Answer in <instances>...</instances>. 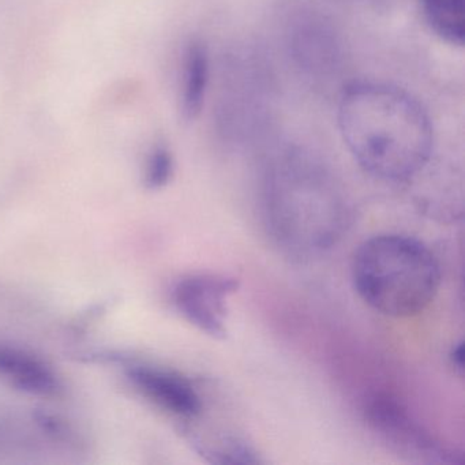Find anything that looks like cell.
I'll return each instance as SVG.
<instances>
[{
  "mask_svg": "<svg viewBox=\"0 0 465 465\" xmlns=\"http://www.w3.org/2000/svg\"><path fill=\"white\" fill-rule=\"evenodd\" d=\"M337 124L359 167L381 181H412L431 159V119L399 86L378 81L351 84L340 96Z\"/></svg>",
  "mask_w": 465,
  "mask_h": 465,
  "instance_id": "cell-1",
  "label": "cell"
},
{
  "mask_svg": "<svg viewBox=\"0 0 465 465\" xmlns=\"http://www.w3.org/2000/svg\"><path fill=\"white\" fill-rule=\"evenodd\" d=\"M266 227L288 254L312 258L339 243L352 209L333 173L301 149L274 154L263 171Z\"/></svg>",
  "mask_w": 465,
  "mask_h": 465,
  "instance_id": "cell-2",
  "label": "cell"
},
{
  "mask_svg": "<svg viewBox=\"0 0 465 465\" xmlns=\"http://www.w3.org/2000/svg\"><path fill=\"white\" fill-rule=\"evenodd\" d=\"M353 287L361 301L381 314H420L437 295L440 268L431 250L418 239L383 233L364 241L352 258Z\"/></svg>",
  "mask_w": 465,
  "mask_h": 465,
  "instance_id": "cell-3",
  "label": "cell"
},
{
  "mask_svg": "<svg viewBox=\"0 0 465 465\" xmlns=\"http://www.w3.org/2000/svg\"><path fill=\"white\" fill-rule=\"evenodd\" d=\"M364 419L378 440L402 459L419 464H462L461 453L440 442L410 411L388 394L371 397Z\"/></svg>",
  "mask_w": 465,
  "mask_h": 465,
  "instance_id": "cell-4",
  "label": "cell"
},
{
  "mask_svg": "<svg viewBox=\"0 0 465 465\" xmlns=\"http://www.w3.org/2000/svg\"><path fill=\"white\" fill-rule=\"evenodd\" d=\"M239 288L235 277L213 273L189 274L176 282L173 302L195 328L213 339L227 336V299Z\"/></svg>",
  "mask_w": 465,
  "mask_h": 465,
  "instance_id": "cell-5",
  "label": "cell"
},
{
  "mask_svg": "<svg viewBox=\"0 0 465 465\" xmlns=\"http://www.w3.org/2000/svg\"><path fill=\"white\" fill-rule=\"evenodd\" d=\"M127 378L148 401L170 415L192 420L203 412L200 391L189 378L175 370L137 363L127 369Z\"/></svg>",
  "mask_w": 465,
  "mask_h": 465,
  "instance_id": "cell-6",
  "label": "cell"
},
{
  "mask_svg": "<svg viewBox=\"0 0 465 465\" xmlns=\"http://www.w3.org/2000/svg\"><path fill=\"white\" fill-rule=\"evenodd\" d=\"M288 24L291 51L302 66L323 73L336 66L340 56L339 37L325 17L315 10L296 9Z\"/></svg>",
  "mask_w": 465,
  "mask_h": 465,
  "instance_id": "cell-7",
  "label": "cell"
},
{
  "mask_svg": "<svg viewBox=\"0 0 465 465\" xmlns=\"http://www.w3.org/2000/svg\"><path fill=\"white\" fill-rule=\"evenodd\" d=\"M0 378L35 396H55L62 389L61 380L47 361L12 345L0 344Z\"/></svg>",
  "mask_w": 465,
  "mask_h": 465,
  "instance_id": "cell-8",
  "label": "cell"
},
{
  "mask_svg": "<svg viewBox=\"0 0 465 465\" xmlns=\"http://www.w3.org/2000/svg\"><path fill=\"white\" fill-rule=\"evenodd\" d=\"M211 81V56L208 47L201 40H192L184 48L182 58L181 102L182 115L186 121H194L205 105Z\"/></svg>",
  "mask_w": 465,
  "mask_h": 465,
  "instance_id": "cell-9",
  "label": "cell"
},
{
  "mask_svg": "<svg viewBox=\"0 0 465 465\" xmlns=\"http://www.w3.org/2000/svg\"><path fill=\"white\" fill-rule=\"evenodd\" d=\"M421 13L443 42L461 47L465 40V0H420Z\"/></svg>",
  "mask_w": 465,
  "mask_h": 465,
  "instance_id": "cell-10",
  "label": "cell"
},
{
  "mask_svg": "<svg viewBox=\"0 0 465 465\" xmlns=\"http://www.w3.org/2000/svg\"><path fill=\"white\" fill-rule=\"evenodd\" d=\"M198 450L211 462L216 464H261L263 460L252 445L233 435L209 437L198 440Z\"/></svg>",
  "mask_w": 465,
  "mask_h": 465,
  "instance_id": "cell-11",
  "label": "cell"
},
{
  "mask_svg": "<svg viewBox=\"0 0 465 465\" xmlns=\"http://www.w3.org/2000/svg\"><path fill=\"white\" fill-rule=\"evenodd\" d=\"M173 170H175V162L168 146L163 143L154 146L146 159L145 173H143L146 187L159 190L167 186L173 179Z\"/></svg>",
  "mask_w": 465,
  "mask_h": 465,
  "instance_id": "cell-12",
  "label": "cell"
},
{
  "mask_svg": "<svg viewBox=\"0 0 465 465\" xmlns=\"http://www.w3.org/2000/svg\"><path fill=\"white\" fill-rule=\"evenodd\" d=\"M449 361H450L451 367H453L454 372L462 377L464 374V361H465V350L464 341H460L459 344L454 345L451 350L450 355H449Z\"/></svg>",
  "mask_w": 465,
  "mask_h": 465,
  "instance_id": "cell-13",
  "label": "cell"
}]
</instances>
